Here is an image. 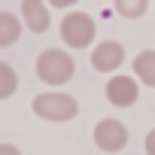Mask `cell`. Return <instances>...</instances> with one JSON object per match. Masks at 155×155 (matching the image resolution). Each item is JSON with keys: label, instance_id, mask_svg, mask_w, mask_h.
Wrapping results in <instances>:
<instances>
[{"label": "cell", "instance_id": "6da1fadb", "mask_svg": "<svg viewBox=\"0 0 155 155\" xmlns=\"http://www.w3.org/2000/svg\"><path fill=\"white\" fill-rule=\"evenodd\" d=\"M73 73H76V61L64 49H46V52H40V58H37V76H40L43 85L58 88V85H64V82L73 79Z\"/></svg>", "mask_w": 155, "mask_h": 155}, {"label": "cell", "instance_id": "7a4b0ae2", "mask_svg": "<svg viewBox=\"0 0 155 155\" xmlns=\"http://www.w3.org/2000/svg\"><path fill=\"white\" fill-rule=\"evenodd\" d=\"M31 110L46 122H70L79 113V101L73 94H64V91H43L34 97Z\"/></svg>", "mask_w": 155, "mask_h": 155}, {"label": "cell", "instance_id": "3957f363", "mask_svg": "<svg viewBox=\"0 0 155 155\" xmlns=\"http://www.w3.org/2000/svg\"><path fill=\"white\" fill-rule=\"evenodd\" d=\"M94 18L88 12H67L61 18V40L70 46V49H88L94 43Z\"/></svg>", "mask_w": 155, "mask_h": 155}, {"label": "cell", "instance_id": "277c9868", "mask_svg": "<svg viewBox=\"0 0 155 155\" xmlns=\"http://www.w3.org/2000/svg\"><path fill=\"white\" fill-rule=\"evenodd\" d=\"M91 134H94V146H97L101 152L116 155V152H122V149L128 146V128H125L119 119H101Z\"/></svg>", "mask_w": 155, "mask_h": 155}, {"label": "cell", "instance_id": "5b68a950", "mask_svg": "<svg viewBox=\"0 0 155 155\" xmlns=\"http://www.w3.org/2000/svg\"><path fill=\"white\" fill-rule=\"evenodd\" d=\"M104 91H107V101H110L113 107H119V110L134 107L137 97H140V85H137V79H134V76H125V73L110 76V82H107Z\"/></svg>", "mask_w": 155, "mask_h": 155}, {"label": "cell", "instance_id": "8992f818", "mask_svg": "<svg viewBox=\"0 0 155 155\" xmlns=\"http://www.w3.org/2000/svg\"><path fill=\"white\" fill-rule=\"evenodd\" d=\"M125 64V46L119 40H104L94 46L91 52V67L97 73H116L119 67Z\"/></svg>", "mask_w": 155, "mask_h": 155}, {"label": "cell", "instance_id": "52a82bcc", "mask_svg": "<svg viewBox=\"0 0 155 155\" xmlns=\"http://www.w3.org/2000/svg\"><path fill=\"white\" fill-rule=\"evenodd\" d=\"M21 21L28 31L34 34H46L52 28V15H49V3L46 0H21Z\"/></svg>", "mask_w": 155, "mask_h": 155}, {"label": "cell", "instance_id": "ba28073f", "mask_svg": "<svg viewBox=\"0 0 155 155\" xmlns=\"http://www.w3.org/2000/svg\"><path fill=\"white\" fill-rule=\"evenodd\" d=\"M134 76H137L143 85L155 88V49H143L134 58Z\"/></svg>", "mask_w": 155, "mask_h": 155}, {"label": "cell", "instance_id": "9c48e42d", "mask_svg": "<svg viewBox=\"0 0 155 155\" xmlns=\"http://www.w3.org/2000/svg\"><path fill=\"white\" fill-rule=\"evenodd\" d=\"M18 37H21V21L12 12H0V49L18 43Z\"/></svg>", "mask_w": 155, "mask_h": 155}, {"label": "cell", "instance_id": "30bf717a", "mask_svg": "<svg viewBox=\"0 0 155 155\" xmlns=\"http://www.w3.org/2000/svg\"><path fill=\"white\" fill-rule=\"evenodd\" d=\"M15 88H18V73L12 70V64L0 61V101L12 97V94H15Z\"/></svg>", "mask_w": 155, "mask_h": 155}, {"label": "cell", "instance_id": "8fae6325", "mask_svg": "<svg viewBox=\"0 0 155 155\" xmlns=\"http://www.w3.org/2000/svg\"><path fill=\"white\" fill-rule=\"evenodd\" d=\"M113 6L122 18H143L149 9V0H113Z\"/></svg>", "mask_w": 155, "mask_h": 155}, {"label": "cell", "instance_id": "7c38bea8", "mask_svg": "<svg viewBox=\"0 0 155 155\" xmlns=\"http://www.w3.org/2000/svg\"><path fill=\"white\" fill-rule=\"evenodd\" d=\"M143 149H146V155H155V128L146 134V140H143Z\"/></svg>", "mask_w": 155, "mask_h": 155}, {"label": "cell", "instance_id": "4fadbf2b", "mask_svg": "<svg viewBox=\"0 0 155 155\" xmlns=\"http://www.w3.org/2000/svg\"><path fill=\"white\" fill-rule=\"evenodd\" d=\"M49 6H55V9H70V6H76L79 0H46Z\"/></svg>", "mask_w": 155, "mask_h": 155}, {"label": "cell", "instance_id": "5bb4252c", "mask_svg": "<svg viewBox=\"0 0 155 155\" xmlns=\"http://www.w3.org/2000/svg\"><path fill=\"white\" fill-rule=\"evenodd\" d=\"M0 155H21V152H18V146H12V143H0Z\"/></svg>", "mask_w": 155, "mask_h": 155}]
</instances>
